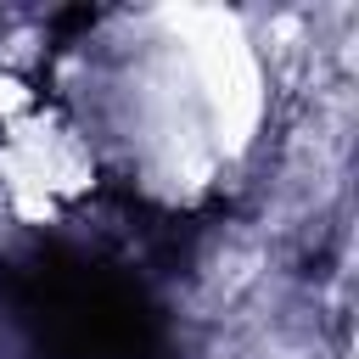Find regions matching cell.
I'll return each mask as SVG.
<instances>
[{
    "label": "cell",
    "mask_w": 359,
    "mask_h": 359,
    "mask_svg": "<svg viewBox=\"0 0 359 359\" xmlns=\"http://www.w3.org/2000/svg\"><path fill=\"white\" fill-rule=\"evenodd\" d=\"M0 314L56 359H168L151 292L123 264L56 236L0 252Z\"/></svg>",
    "instance_id": "obj_1"
}]
</instances>
